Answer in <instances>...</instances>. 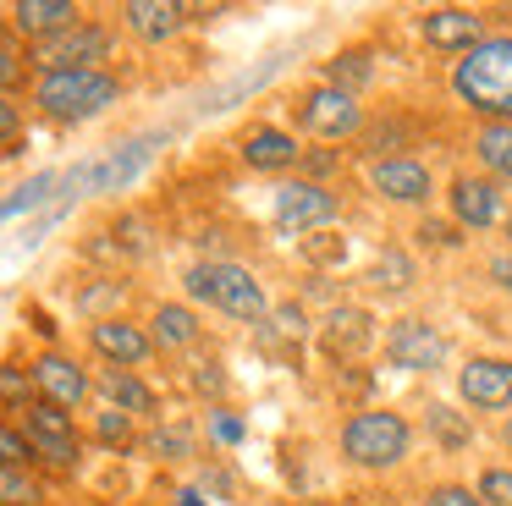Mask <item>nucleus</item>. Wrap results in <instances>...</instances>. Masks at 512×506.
Wrapping results in <instances>:
<instances>
[{
    "instance_id": "obj_1",
    "label": "nucleus",
    "mask_w": 512,
    "mask_h": 506,
    "mask_svg": "<svg viewBox=\"0 0 512 506\" xmlns=\"http://www.w3.org/2000/svg\"><path fill=\"white\" fill-rule=\"evenodd\" d=\"M336 446H342V462L358 473H391L413 457V424L397 407H353L336 429Z\"/></svg>"
},
{
    "instance_id": "obj_2",
    "label": "nucleus",
    "mask_w": 512,
    "mask_h": 506,
    "mask_svg": "<svg viewBox=\"0 0 512 506\" xmlns=\"http://www.w3.org/2000/svg\"><path fill=\"white\" fill-rule=\"evenodd\" d=\"M452 94L479 121H512V33H490L452 61Z\"/></svg>"
},
{
    "instance_id": "obj_3",
    "label": "nucleus",
    "mask_w": 512,
    "mask_h": 506,
    "mask_svg": "<svg viewBox=\"0 0 512 506\" xmlns=\"http://www.w3.org/2000/svg\"><path fill=\"white\" fill-rule=\"evenodd\" d=\"M182 292H188V303H210V308H221L226 319H237V325H265V319H270L265 281H259L248 264H237V259H199V264H188Z\"/></svg>"
},
{
    "instance_id": "obj_4",
    "label": "nucleus",
    "mask_w": 512,
    "mask_h": 506,
    "mask_svg": "<svg viewBox=\"0 0 512 506\" xmlns=\"http://www.w3.org/2000/svg\"><path fill=\"white\" fill-rule=\"evenodd\" d=\"M28 99L56 127H83V121L105 116L111 105H122V83L111 72H34Z\"/></svg>"
},
{
    "instance_id": "obj_5",
    "label": "nucleus",
    "mask_w": 512,
    "mask_h": 506,
    "mask_svg": "<svg viewBox=\"0 0 512 506\" xmlns=\"http://www.w3.org/2000/svg\"><path fill=\"white\" fill-rule=\"evenodd\" d=\"M369 116L358 105V94H342L331 83H309L292 94V132L314 143H347V138H364Z\"/></svg>"
},
{
    "instance_id": "obj_6",
    "label": "nucleus",
    "mask_w": 512,
    "mask_h": 506,
    "mask_svg": "<svg viewBox=\"0 0 512 506\" xmlns=\"http://www.w3.org/2000/svg\"><path fill=\"white\" fill-rule=\"evenodd\" d=\"M270 220L292 237H314V231H331L342 220V198L314 176H292L270 193Z\"/></svg>"
},
{
    "instance_id": "obj_7",
    "label": "nucleus",
    "mask_w": 512,
    "mask_h": 506,
    "mask_svg": "<svg viewBox=\"0 0 512 506\" xmlns=\"http://www.w3.org/2000/svg\"><path fill=\"white\" fill-rule=\"evenodd\" d=\"M28 61H34V72H105V61H111V28L83 17L78 28L34 44Z\"/></svg>"
},
{
    "instance_id": "obj_8",
    "label": "nucleus",
    "mask_w": 512,
    "mask_h": 506,
    "mask_svg": "<svg viewBox=\"0 0 512 506\" xmlns=\"http://www.w3.org/2000/svg\"><path fill=\"white\" fill-rule=\"evenodd\" d=\"M12 424H23V435L34 440V451H39V462H50V468L72 473L83 462V429H78V413H67V407L34 402V407H23Z\"/></svg>"
},
{
    "instance_id": "obj_9",
    "label": "nucleus",
    "mask_w": 512,
    "mask_h": 506,
    "mask_svg": "<svg viewBox=\"0 0 512 506\" xmlns=\"http://www.w3.org/2000/svg\"><path fill=\"white\" fill-rule=\"evenodd\" d=\"M380 352H386V363H391V369H402V374H435L446 358H452V341H446L441 325H430V319L402 314V319H391V325H386Z\"/></svg>"
},
{
    "instance_id": "obj_10",
    "label": "nucleus",
    "mask_w": 512,
    "mask_h": 506,
    "mask_svg": "<svg viewBox=\"0 0 512 506\" xmlns=\"http://www.w3.org/2000/svg\"><path fill=\"white\" fill-rule=\"evenodd\" d=\"M441 198H446V215H452L463 231H501L507 215H512L507 187L490 182V176H479V171H457Z\"/></svg>"
},
{
    "instance_id": "obj_11",
    "label": "nucleus",
    "mask_w": 512,
    "mask_h": 506,
    "mask_svg": "<svg viewBox=\"0 0 512 506\" xmlns=\"http://www.w3.org/2000/svg\"><path fill=\"white\" fill-rule=\"evenodd\" d=\"M457 402L468 413H512V358L496 352H474L457 363Z\"/></svg>"
},
{
    "instance_id": "obj_12",
    "label": "nucleus",
    "mask_w": 512,
    "mask_h": 506,
    "mask_svg": "<svg viewBox=\"0 0 512 506\" xmlns=\"http://www.w3.org/2000/svg\"><path fill=\"white\" fill-rule=\"evenodd\" d=\"M364 182L375 198L397 209H430L435 198V171L419 160V154H397V160H369L364 165Z\"/></svg>"
},
{
    "instance_id": "obj_13",
    "label": "nucleus",
    "mask_w": 512,
    "mask_h": 506,
    "mask_svg": "<svg viewBox=\"0 0 512 506\" xmlns=\"http://www.w3.org/2000/svg\"><path fill=\"white\" fill-rule=\"evenodd\" d=\"M89 352L105 363V369H144L155 358V336H149L144 319H127V314H105L89 325Z\"/></svg>"
},
{
    "instance_id": "obj_14",
    "label": "nucleus",
    "mask_w": 512,
    "mask_h": 506,
    "mask_svg": "<svg viewBox=\"0 0 512 506\" xmlns=\"http://www.w3.org/2000/svg\"><path fill=\"white\" fill-rule=\"evenodd\" d=\"M28 369H34L39 402H56V407H67V413H83V407H89V396H94V374L83 369V363L72 358V352L45 347V352H34V358H28Z\"/></svg>"
},
{
    "instance_id": "obj_15",
    "label": "nucleus",
    "mask_w": 512,
    "mask_h": 506,
    "mask_svg": "<svg viewBox=\"0 0 512 506\" xmlns=\"http://www.w3.org/2000/svg\"><path fill=\"white\" fill-rule=\"evenodd\" d=\"M303 138L292 127H281V121H254V127L237 138V160L248 165V171H265V176H287L303 165Z\"/></svg>"
},
{
    "instance_id": "obj_16",
    "label": "nucleus",
    "mask_w": 512,
    "mask_h": 506,
    "mask_svg": "<svg viewBox=\"0 0 512 506\" xmlns=\"http://www.w3.org/2000/svg\"><path fill=\"white\" fill-rule=\"evenodd\" d=\"M314 341H320V352L331 363H353V358H364L375 341H386L375 330V314L369 308H358V303H336L331 314L320 319V330H314Z\"/></svg>"
},
{
    "instance_id": "obj_17",
    "label": "nucleus",
    "mask_w": 512,
    "mask_h": 506,
    "mask_svg": "<svg viewBox=\"0 0 512 506\" xmlns=\"http://www.w3.org/2000/svg\"><path fill=\"white\" fill-rule=\"evenodd\" d=\"M419 39H424V50H435V55H457L463 61L474 44H485L490 33H485V17H479L474 6H430L419 17Z\"/></svg>"
},
{
    "instance_id": "obj_18",
    "label": "nucleus",
    "mask_w": 512,
    "mask_h": 506,
    "mask_svg": "<svg viewBox=\"0 0 512 506\" xmlns=\"http://www.w3.org/2000/svg\"><path fill=\"white\" fill-rule=\"evenodd\" d=\"M78 22H83L78 0H6V28L17 39H28V50L56 39V33H67V28H78Z\"/></svg>"
},
{
    "instance_id": "obj_19",
    "label": "nucleus",
    "mask_w": 512,
    "mask_h": 506,
    "mask_svg": "<svg viewBox=\"0 0 512 506\" xmlns=\"http://www.w3.org/2000/svg\"><path fill=\"white\" fill-rule=\"evenodd\" d=\"M116 17H122V28L133 33L138 44H171L182 28H188L193 6H182V0H122L116 6Z\"/></svg>"
},
{
    "instance_id": "obj_20",
    "label": "nucleus",
    "mask_w": 512,
    "mask_h": 506,
    "mask_svg": "<svg viewBox=\"0 0 512 506\" xmlns=\"http://www.w3.org/2000/svg\"><path fill=\"white\" fill-rule=\"evenodd\" d=\"M94 396L127 418H160V391L138 369H94Z\"/></svg>"
},
{
    "instance_id": "obj_21",
    "label": "nucleus",
    "mask_w": 512,
    "mask_h": 506,
    "mask_svg": "<svg viewBox=\"0 0 512 506\" xmlns=\"http://www.w3.org/2000/svg\"><path fill=\"white\" fill-rule=\"evenodd\" d=\"M144 325H149V336H155L160 352H188V347L204 341V319H199V308H193L188 297H166V303H155V314H149Z\"/></svg>"
},
{
    "instance_id": "obj_22",
    "label": "nucleus",
    "mask_w": 512,
    "mask_h": 506,
    "mask_svg": "<svg viewBox=\"0 0 512 506\" xmlns=\"http://www.w3.org/2000/svg\"><path fill=\"white\" fill-rule=\"evenodd\" d=\"M468 154H474L479 176L512 187V121H479L474 138H468Z\"/></svg>"
},
{
    "instance_id": "obj_23",
    "label": "nucleus",
    "mask_w": 512,
    "mask_h": 506,
    "mask_svg": "<svg viewBox=\"0 0 512 506\" xmlns=\"http://www.w3.org/2000/svg\"><path fill=\"white\" fill-rule=\"evenodd\" d=\"M160 143H166V138H133V143H122L116 154L94 160V193H122V187L133 182V176L144 171L149 160H155Z\"/></svg>"
},
{
    "instance_id": "obj_24",
    "label": "nucleus",
    "mask_w": 512,
    "mask_h": 506,
    "mask_svg": "<svg viewBox=\"0 0 512 506\" xmlns=\"http://www.w3.org/2000/svg\"><path fill=\"white\" fill-rule=\"evenodd\" d=\"M413 281H419V264H413L408 248H380L375 253V264H369V286H375L380 297H402Z\"/></svg>"
},
{
    "instance_id": "obj_25",
    "label": "nucleus",
    "mask_w": 512,
    "mask_h": 506,
    "mask_svg": "<svg viewBox=\"0 0 512 506\" xmlns=\"http://www.w3.org/2000/svg\"><path fill=\"white\" fill-rule=\"evenodd\" d=\"M424 429L435 435V446H441V451H468V446H474V418L457 413V407H446V402L424 407Z\"/></svg>"
},
{
    "instance_id": "obj_26",
    "label": "nucleus",
    "mask_w": 512,
    "mask_h": 506,
    "mask_svg": "<svg viewBox=\"0 0 512 506\" xmlns=\"http://www.w3.org/2000/svg\"><path fill=\"white\" fill-rule=\"evenodd\" d=\"M320 83L342 88V94H364V88L375 83V61H369L364 50H342L320 66Z\"/></svg>"
},
{
    "instance_id": "obj_27",
    "label": "nucleus",
    "mask_w": 512,
    "mask_h": 506,
    "mask_svg": "<svg viewBox=\"0 0 512 506\" xmlns=\"http://www.w3.org/2000/svg\"><path fill=\"white\" fill-rule=\"evenodd\" d=\"M61 182H67L61 171H34L28 182H17L12 193H6V204H0V209H6V220H17V215H28V209H39V204L50 198V187H61Z\"/></svg>"
},
{
    "instance_id": "obj_28",
    "label": "nucleus",
    "mask_w": 512,
    "mask_h": 506,
    "mask_svg": "<svg viewBox=\"0 0 512 506\" xmlns=\"http://www.w3.org/2000/svg\"><path fill=\"white\" fill-rule=\"evenodd\" d=\"M149 451H155L160 462H193L199 457V440H193V429H182V424H160L155 435H149Z\"/></svg>"
},
{
    "instance_id": "obj_29",
    "label": "nucleus",
    "mask_w": 512,
    "mask_h": 506,
    "mask_svg": "<svg viewBox=\"0 0 512 506\" xmlns=\"http://www.w3.org/2000/svg\"><path fill=\"white\" fill-rule=\"evenodd\" d=\"M39 385H34V369H23V363H6V369H0V396H6V413H23V407H34L39 402Z\"/></svg>"
},
{
    "instance_id": "obj_30",
    "label": "nucleus",
    "mask_w": 512,
    "mask_h": 506,
    "mask_svg": "<svg viewBox=\"0 0 512 506\" xmlns=\"http://www.w3.org/2000/svg\"><path fill=\"white\" fill-rule=\"evenodd\" d=\"M270 330H276L281 341H292V347H303V341H314V319L303 314V303H281V308H270V319H265Z\"/></svg>"
},
{
    "instance_id": "obj_31",
    "label": "nucleus",
    "mask_w": 512,
    "mask_h": 506,
    "mask_svg": "<svg viewBox=\"0 0 512 506\" xmlns=\"http://www.w3.org/2000/svg\"><path fill=\"white\" fill-rule=\"evenodd\" d=\"M479 501L485 506H512V462H485L474 479Z\"/></svg>"
},
{
    "instance_id": "obj_32",
    "label": "nucleus",
    "mask_w": 512,
    "mask_h": 506,
    "mask_svg": "<svg viewBox=\"0 0 512 506\" xmlns=\"http://www.w3.org/2000/svg\"><path fill=\"white\" fill-rule=\"evenodd\" d=\"M0 501L6 506H39L45 490H39V479L28 468H0Z\"/></svg>"
},
{
    "instance_id": "obj_33",
    "label": "nucleus",
    "mask_w": 512,
    "mask_h": 506,
    "mask_svg": "<svg viewBox=\"0 0 512 506\" xmlns=\"http://www.w3.org/2000/svg\"><path fill=\"white\" fill-rule=\"evenodd\" d=\"M0 83H6V99H17V88H23V39L12 28L0 33Z\"/></svg>"
},
{
    "instance_id": "obj_34",
    "label": "nucleus",
    "mask_w": 512,
    "mask_h": 506,
    "mask_svg": "<svg viewBox=\"0 0 512 506\" xmlns=\"http://www.w3.org/2000/svg\"><path fill=\"white\" fill-rule=\"evenodd\" d=\"M424 506H485V501H479L474 484H463V479H441V484H430V490H424Z\"/></svg>"
},
{
    "instance_id": "obj_35",
    "label": "nucleus",
    "mask_w": 512,
    "mask_h": 506,
    "mask_svg": "<svg viewBox=\"0 0 512 506\" xmlns=\"http://www.w3.org/2000/svg\"><path fill=\"white\" fill-rule=\"evenodd\" d=\"M204 424H210L215 446H243V440H248V424L232 413V407H210V418H204Z\"/></svg>"
},
{
    "instance_id": "obj_36",
    "label": "nucleus",
    "mask_w": 512,
    "mask_h": 506,
    "mask_svg": "<svg viewBox=\"0 0 512 506\" xmlns=\"http://www.w3.org/2000/svg\"><path fill=\"white\" fill-rule=\"evenodd\" d=\"M0 457H6V468H28V462L39 457L34 440L23 435V424H6V429H0Z\"/></svg>"
},
{
    "instance_id": "obj_37",
    "label": "nucleus",
    "mask_w": 512,
    "mask_h": 506,
    "mask_svg": "<svg viewBox=\"0 0 512 506\" xmlns=\"http://www.w3.org/2000/svg\"><path fill=\"white\" fill-rule=\"evenodd\" d=\"M133 424H138V418L116 413V407H105V413H94V435H100L105 446H127V440H133Z\"/></svg>"
},
{
    "instance_id": "obj_38",
    "label": "nucleus",
    "mask_w": 512,
    "mask_h": 506,
    "mask_svg": "<svg viewBox=\"0 0 512 506\" xmlns=\"http://www.w3.org/2000/svg\"><path fill=\"white\" fill-rule=\"evenodd\" d=\"M413 237L430 242V248H457V242H463V226H457V220H419Z\"/></svg>"
},
{
    "instance_id": "obj_39",
    "label": "nucleus",
    "mask_w": 512,
    "mask_h": 506,
    "mask_svg": "<svg viewBox=\"0 0 512 506\" xmlns=\"http://www.w3.org/2000/svg\"><path fill=\"white\" fill-rule=\"evenodd\" d=\"M0 138H6V154H17V138H23V105L17 99H0Z\"/></svg>"
},
{
    "instance_id": "obj_40",
    "label": "nucleus",
    "mask_w": 512,
    "mask_h": 506,
    "mask_svg": "<svg viewBox=\"0 0 512 506\" xmlns=\"http://www.w3.org/2000/svg\"><path fill=\"white\" fill-rule=\"evenodd\" d=\"M485 281L496 286V292L512 297V248H496V253L485 259Z\"/></svg>"
},
{
    "instance_id": "obj_41",
    "label": "nucleus",
    "mask_w": 512,
    "mask_h": 506,
    "mask_svg": "<svg viewBox=\"0 0 512 506\" xmlns=\"http://www.w3.org/2000/svg\"><path fill=\"white\" fill-rule=\"evenodd\" d=\"M215 369H221V363H199V374H193V385H199V391H210V396H221V391H226V380H221Z\"/></svg>"
},
{
    "instance_id": "obj_42",
    "label": "nucleus",
    "mask_w": 512,
    "mask_h": 506,
    "mask_svg": "<svg viewBox=\"0 0 512 506\" xmlns=\"http://www.w3.org/2000/svg\"><path fill=\"white\" fill-rule=\"evenodd\" d=\"M177 506H204V495L199 490H177Z\"/></svg>"
},
{
    "instance_id": "obj_43",
    "label": "nucleus",
    "mask_w": 512,
    "mask_h": 506,
    "mask_svg": "<svg viewBox=\"0 0 512 506\" xmlns=\"http://www.w3.org/2000/svg\"><path fill=\"white\" fill-rule=\"evenodd\" d=\"M501 446H507V451H512V413H507V418H501Z\"/></svg>"
},
{
    "instance_id": "obj_44",
    "label": "nucleus",
    "mask_w": 512,
    "mask_h": 506,
    "mask_svg": "<svg viewBox=\"0 0 512 506\" xmlns=\"http://www.w3.org/2000/svg\"><path fill=\"white\" fill-rule=\"evenodd\" d=\"M501 237H507V248H512V215H507V226H501Z\"/></svg>"
},
{
    "instance_id": "obj_45",
    "label": "nucleus",
    "mask_w": 512,
    "mask_h": 506,
    "mask_svg": "<svg viewBox=\"0 0 512 506\" xmlns=\"http://www.w3.org/2000/svg\"><path fill=\"white\" fill-rule=\"evenodd\" d=\"M127 506H149V501H127Z\"/></svg>"
}]
</instances>
